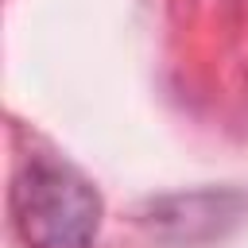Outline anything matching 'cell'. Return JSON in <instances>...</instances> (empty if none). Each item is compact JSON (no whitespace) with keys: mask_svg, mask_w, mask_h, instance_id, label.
<instances>
[{"mask_svg":"<svg viewBox=\"0 0 248 248\" xmlns=\"http://www.w3.org/2000/svg\"><path fill=\"white\" fill-rule=\"evenodd\" d=\"M12 217L27 248H89L101 221L93 186L66 163L31 155L12 182Z\"/></svg>","mask_w":248,"mask_h":248,"instance_id":"6da1fadb","label":"cell"}]
</instances>
